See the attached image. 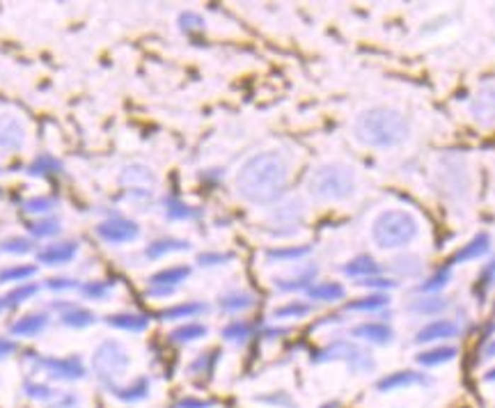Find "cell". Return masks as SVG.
Segmentation results:
<instances>
[{
	"instance_id": "1",
	"label": "cell",
	"mask_w": 495,
	"mask_h": 408,
	"mask_svg": "<svg viewBox=\"0 0 495 408\" xmlns=\"http://www.w3.org/2000/svg\"><path fill=\"white\" fill-rule=\"evenodd\" d=\"M289 183V163L280 152L266 149L250 157L239 168L234 188L250 204H273L285 196Z\"/></svg>"
},
{
	"instance_id": "2",
	"label": "cell",
	"mask_w": 495,
	"mask_h": 408,
	"mask_svg": "<svg viewBox=\"0 0 495 408\" xmlns=\"http://www.w3.org/2000/svg\"><path fill=\"white\" fill-rule=\"evenodd\" d=\"M353 133L367 147L392 149L409 138L411 126L402 110L390 108V106H374L355 118Z\"/></svg>"
},
{
	"instance_id": "3",
	"label": "cell",
	"mask_w": 495,
	"mask_h": 408,
	"mask_svg": "<svg viewBox=\"0 0 495 408\" xmlns=\"http://www.w3.org/2000/svg\"><path fill=\"white\" fill-rule=\"evenodd\" d=\"M420 237V220L406 209H385L372 220V241L378 250H402Z\"/></svg>"
},
{
	"instance_id": "4",
	"label": "cell",
	"mask_w": 495,
	"mask_h": 408,
	"mask_svg": "<svg viewBox=\"0 0 495 408\" xmlns=\"http://www.w3.org/2000/svg\"><path fill=\"white\" fill-rule=\"evenodd\" d=\"M307 193L319 202H344L355 193L353 170L342 163H322L309 174Z\"/></svg>"
},
{
	"instance_id": "5",
	"label": "cell",
	"mask_w": 495,
	"mask_h": 408,
	"mask_svg": "<svg viewBox=\"0 0 495 408\" xmlns=\"http://www.w3.org/2000/svg\"><path fill=\"white\" fill-rule=\"evenodd\" d=\"M90 367L106 392H113L131 369V356L118 339H103L92 351Z\"/></svg>"
},
{
	"instance_id": "6",
	"label": "cell",
	"mask_w": 495,
	"mask_h": 408,
	"mask_svg": "<svg viewBox=\"0 0 495 408\" xmlns=\"http://www.w3.org/2000/svg\"><path fill=\"white\" fill-rule=\"evenodd\" d=\"M330 361H344L353 374H370L376 369L372 356L365 351L363 346H358L355 342H348V339H335L328 346L319 348L312 356V363L322 365Z\"/></svg>"
},
{
	"instance_id": "7",
	"label": "cell",
	"mask_w": 495,
	"mask_h": 408,
	"mask_svg": "<svg viewBox=\"0 0 495 408\" xmlns=\"http://www.w3.org/2000/svg\"><path fill=\"white\" fill-rule=\"evenodd\" d=\"M37 372H44L53 381H81L87 376V365L81 356H44L35 361Z\"/></svg>"
},
{
	"instance_id": "8",
	"label": "cell",
	"mask_w": 495,
	"mask_h": 408,
	"mask_svg": "<svg viewBox=\"0 0 495 408\" xmlns=\"http://www.w3.org/2000/svg\"><path fill=\"white\" fill-rule=\"evenodd\" d=\"M424 385H431V378L424 372H417V369H397V372H390L378 378L376 390L387 395V392L406 390V387H424Z\"/></svg>"
},
{
	"instance_id": "9",
	"label": "cell",
	"mask_w": 495,
	"mask_h": 408,
	"mask_svg": "<svg viewBox=\"0 0 495 408\" xmlns=\"http://www.w3.org/2000/svg\"><path fill=\"white\" fill-rule=\"evenodd\" d=\"M96 234L99 239H103L106 244H131V241L138 239L140 227L138 222H133L124 216H115L103 220L99 227H96Z\"/></svg>"
},
{
	"instance_id": "10",
	"label": "cell",
	"mask_w": 495,
	"mask_h": 408,
	"mask_svg": "<svg viewBox=\"0 0 495 408\" xmlns=\"http://www.w3.org/2000/svg\"><path fill=\"white\" fill-rule=\"evenodd\" d=\"M188 276H190L188 266H170V268L159 271V273H154L149 278V296L165 298L174 294V289H177Z\"/></svg>"
},
{
	"instance_id": "11",
	"label": "cell",
	"mask_w": 495,
	"mask_h": 408,
	"mask_svg": "<svg viewBox=\"0 0 495 408\" xmlns=\"http://www.w3.org/2000/svg\"><path fill=\"white\" fill-rule=\"evenodd\" d=\"M25 142V126L14 115H0V149L18 152Z\"/></svg>"
},
{
	"instance_id": "12",
	"label": "cell",
	"mask_w": 495,
	"mask_h": 408,
	"mask_svg": "<svg viewBox=\"0 0 495 408\" xmlns=\"http://www.w3.org/2000/svg\"><path fill=\"white\" fill-rule=\"evenodd\" d=\"M461 333V328L456 326L450 319H436V322H429L426 326H422L417 330L415 342L417 344H433V342H445V339H454Z\"/></svg>"
},
{
	"instance_id": "13",
	"label": "cell",
	"mask_w": 495,
	"mask_h": 408,
	"mask_svg": "<svg viewBox=\"0 0 495 408\" xmlns=\"http://www.w3.org/2000/svg\"><path fill=\"white\" fill-rule=\"evenodd\" d=\"M110 395L122 404H140L152 395V381L149 376H135L126 383L122 381Z\"/></svg>"
},
{
	"instance_id": "14",
	"label": "cell",
	"mask_w": 495,
	"mask_h": 408,
	"mask_svg": "<svg viewBox=\"0 0 495 408\" xmlns=\"http://www.w3.org/2000/svg\"><path fill=\"white\" fill-rule=\"evenodd\" d=\"M353 339H360V342H367V344H376V346H385L392 342V328L387 324H381V322H365V324H358L353 330H351Z\"/></svg>"
},
{
	"instance_id": "15",
	"label": "cell",
	"mask_w": 495,
	"mask_h": 408,
	"mask_svg": "<svg viewBox=\"0 0 495 408\" xmlns=\"http://www.w3.org/2000/svg\"><path fill=\"white\" fill-rule=\"evenodd\" d=\"M76 252H79V244L64 241V244H53V246L42 248L37 252V259H40V264L44 266H62V264H69L76 257Z\"/></svg>"
},
{
	"instance_id": "16",
	"label": "cell",
	"mask_w": 495,
	"mask_h": 408,
	"mask_svg": "<svg viewBox=\"0 0 495 408\" xmlns=\"http://www.w3.org/2000/svg\"><path fill=\"white\" fill-rule=\"evenodd\" d=\"M472 118L484 126H495V87H487L472 99Z\"/></svg>"
},
{
	"instance_id": "17",
	"label": "cell",
	"mask_w": 495,
	"mask_h": 408,
	"mask_svg": "<svg viewBox=\"0 0 495 408\" xmlns=\"http://www.w3.org/2000/svg\"><path fill=\"white\" fill-rule=\"evenodd\" d=\"M154 172L149 168H144V165H126V168L122 170V183L124 186H131L135 193H149L147 188L154 186Z\"/></svg>"
},
{
	"instance_id": "18",
	"label": "cell",
	"mask_w": 495,
	"mask_h": 408,
	"mask_svg": "<svg viewBox=\"0 0 495 408\" xmlns=\"http://www.w3.org/2000/svg\"><path fill=\"white\" fill-rule=\"evenodd\" d=\"M46 326H48V314L33 312V314L21 317L18 322L9 326V333H12L14 337H35V335H40Z\"/></svg>"
},
{
	"instance_id": "19",
	"label": "cell",
	"mask_w": 495,
	"mask_h": 408,
	"mask_svg": "<svg viewBox=\"0 0 495 408\" xmlns=\"http://www.w3.org/2000/svg\"><path fill=\"white\" fill-rule=\"evenodd\" d=\"M456 346L450 344H440V346H431V348H424L415 356V361L420 367H440V365H448L456 358Z\"/></svg>"
},
{
	"instance_id": "20",
	"label": "cell",
	"mask_w": 495,
	"mask_h": 408,
	"mask_svg": "<svg viewBox=\"0 0 495 408\" xmlns=\"http://www.w3.org/2000/svg\"><path fill=\"white\" fill-rule=\"evenodd\" d=\"M108 326L124 330V333H142V330L149 328V319L144 314H135V312H118V314H110L108 319Z\"/></svg>"
},
{
	"instance_id": "21",
	"label": "cell",
	"mask_w": 495,
	"mask_h": 408,
	"mask_svg": "<svg viewBox=\"0 0 495 408\" xmlns=\"http://www.w3.org/2000/svg\"><path fill=\"white\" fill-rule=\"evenodd\" d=\"M190 244L183 239H174V237H163V239H157L152 241V244L147 246V250H144V257L147 259H161L165 255H172V252H181V250H188Z\"/></svg>"
},
{
	"instance_id": "22",
	"label": "cell",
	"mask_w": 495,
	"mask_h": 408,
	"mask_svg": "<svg viewBox=\"0 0 495 408\" xmlns=\"http://www.w3.org/2000/svg\"><path fill=\"white\" fill-rule=\"evenodd\" d=\"M209 333V328L200 322H186V324H179L177 328L170 330V339L174 344H193L198 339H205Z\"/></svg>"
},
{
	"instance_id": "23",
	"label": "cell",
	"mask_w": 495,
	"mask_h": 408,
	"mask_svg": "<svg viewBox=\"0 0 495 408\" xmlns=\"http://www.w3.org/2000/svg\"><path fill=\"white\" fill-rule=\"evenodd\" d=\"M342 273H344V276H348V278H360V280H367V278L381 276V266H378L372 257L360 255V257H355V259H351V261H346V264L342 266Z\"/></svg>"
},
{
	"instance_id": "24",
	"label": "cell",
	"mask_w": 495,
	"mask_h": 408,
	"mask_svg": "<svg viewBox=\"0 0 495 408\" xmlns=\"http://www.w3.org/2000/svg\"><path fill=\"white\" fill-rule=\"evenodd\" d=\"M220 310L222 312H244V310H250L252 305H255V296L250 294V291H244V289H234V291H227V294L220 296Z\"/></svg>"
},
{
	"instance_id": "25",
	"label": "cell",
	"mask_w": 495,
	"mask_h": 408,
	"mask_svg": "<svg viewBox=\"0 0 495 408\" xmlns=\"http://www.w3.org/2000/svg\"><path fill=\"white\" fill-rule=\"evenodd\" d=\"M491 250V237L489 234H477L472 241H468L459 252L454 255V264H459V261H472V259H479L484 257L487 252Z\"/></svg>"
},
{
	"instance_id": "26",
	"label": "cell",
	"mask_w": 495,
	"mask_h": 408,
	"mask_svg": "<svg viewBox=\"0 0 495 408\" xmlns=\"http://www.w3.org/2000/svg\"><path fill=\"white\" fill-rule=\"evenodd\" d=\"M346 296V289L339 283H317L307 289L309 300H319V303H335Z\"/></svg>"
},
{
	"instance_id": "27",
	"label": "cell",
	"mask_w": 495,
	"mask_h": 408,
	"mask_svg": "<svg viewBox=\"0 0 495 408\" xmlns=\"http://www.w3.org/2000/svg\"><path fill=\"white\" fill-rule=\"evenodd\" d=\"M60 322L67 328L81 330V328H87V326L94 324V314L87 307H81V305H64L62 314H60Z\"/></svg>"
},
{
	"instance_id": "28",
	"label": "cell",
	"mask_w": 495,
	"mask_h": 408,
	"mask_svg": "<svg viewBox=\"0 0 495 408\" xmlns=\"http://www.w3.org/2000/svg\"><path fill=\"white\" fill-rule=\"evenodd\" d=\"M205 312H207L205 303H195V300H190V303H179V305H172L168 310H163L159 317L165 319V322H183V319H193V317H200Z\"/></svg>"
},
{
	"instance_id": "29",
	"label": "cell",
	"mask_w": 495,
	"mask_h": 408,
	"mask_svg": "<svg viewBox=\"0 0 495 408\" xmlns=\"http://www.w3.org/2000/svg\"><path fill=\"white\" fill-rule=\"evenodd\" d=\"M317 276V268H305L303 273L296 276V278H275V287L280 291H298V289H309L312 287V280Z\"/></svg>"
},
{
	"instance_id": "30",
	"label": "cell",
	"mask_w": 495,
	"mask_h": 408,
	"mask_svg": "<svg viewBox=\"0 0 495 408\" xmlns=\"http://www.w3.org/2000/svg\"><path fill=\"white\" fill-rule=\"evenodd\" d=\"M23 392H25L28 400L44 402V404H48L57 395V390L48 381H35V378H33V381H25Z\"/></svg>"
},
{
	"instance_id": "31",
	"label": "cell",
	"mask_w": 495,
	"mask_h": 408,
	"mask_svg": "<svg viewBox=\"0 0 495 408\" xmlns=\"http://www.w3.org/2000/svg\"><path fill=\"white\" fill-rule=\"evenodd\" d=\"M165 213H168L170 220H193L200 216V209L188 207L186 202H181L177 198L165 200Z\"/></svg>"
},
{
	"instance_id": "32",
	"label": "cell",
	"mask_w": 495,
	"mask_h": 408,
	"mask_svg": "<svg viewBox=\"0 0 495 408\" xmlns=\"http://www.w3.org/2000/svg\"><path fill=\"white\" fill-rule=\"evenodd\" d=\"M218 356L220 353L216 351V348L200 353L195 361L188 365V374H193V376H211L213 367H216V363H218Z\"/></svg>"
},
{
	"instance_id": "33",
	"label": "cell",
	"mask_w": 495,
	"mask_h": 408,
	"mask_svg": "<svg viewBox=\"0 0 495 408\" xmlns=\"http://www.w3.org/2000/svg\"><path fill=\"white\" fill-rule=\"evenodd\" d=\"M448 307V300H443V298H436V296H424V298H415L413 303L409 305L411 312L415 314H438L443 312V310Z\"/></svg>"
},
{
	"instance_id": "34",
	"label": "cell",
	"mask_w": 495,
	"mask_h": 408,
	"mask_svg": "<svg viewBox=\"0 0 495 408\" xmlns=\"http://www.w3.org/2000/svg\"><path fill=\"white\" fill-rule=\"evenodd\" d=\"M255 402L268 408H298V404L294 402V397L285 390H275V392H261L255 397Z\"/></svg>"
},
{
	"instance_id": "35",
	"label": "cell",
	"mask_w": 495,
	"mask_h": 408,
	"mask_svg": "<svg viewBox=\"0 0 495 408\" xmlns=\"http://www.w3.org/2000/svg\"><path fill=\"white\" fill-rule=\"evenodd\" d=\"M220 335H222V339H227V342L244 344L252 335V326L248 322H229L225 328H222Z\"/></svg>"
},
{
	"instance_id": "36",
	"label": "cell",
	"mask_w": 495,
	"mask_h": 408,
	"mask_svg": "<svg viewBox=\"0 0 495 408\" xmlns=\"http://www.w3.org/2000/svg\"><path fill=\"white\" fill-rule=\"evenodd\" d=\"M387 303H390V300H387L385 296L372 294V296L358 298V300H353V303H348L346 310H351V312H376V310H383Z\"/></svg>"
},
{
	"instance_id": "37",
	"label": "cell",
	"mask_w": 495,
	"mask_h": 408,
	"mask_svg": "<svg viewBox=\"0 0 495 408\" xmlns=\"http://www.w3.org/2000/svg\"><path fill=\"white\" fill-rule=\"evenodd\" d=\"M309 246H294V248H275V250H268L266 257L271 261H296V259H303L309 255Z\"/></svg>"
},
{
	"instance_id": "38",
	"label": "cell",
	"mask_w": 495,
	"mask_h": 408,
	"mask_svg": "<svg viewBox=\"0 0 495 408\" xmlns=\"http://www.w3.org/2000/svg\"><path fill=\"white\" fill-rule=\"evenodd\" d=\"M37 273V266L21 264V266H9L0 271V283H23V280L33 278Z\"/></svg>"
},
{
	"instance_id": "39",
	"label": "cell",
	"mask_w": 495,
	"mask_h": 408,
	"mask_svg": "<svg viewBox=\"0 0 495 408\" xmlns=\"http://www.w3.org/2000/svg\"><path fill=\"white\" fill-rule=\"evenodd\" d=\"M30 232L37 239H46V237H57L60 234V220L57 218H42L37 222H30Z\"/></svg>"
},
{
	"instance_id": "40",
	"label": "cell",
	"mask_w": 495,
	"mask_h": 408,
	"mask_svg": "<svg viewBox=\"0 0 495 408\" xmlns=\"http://www.w3.org/2000/svg\"><path fill=\"white\" fill-rule=\"evenodd\" d=\"M309 307L303 300H294V303H287L283 307L273 310V317L275 319H300V317H307L309 314Z\"/></svg>"
},
{
	"instance_id": "41",
	"label": "cell",
	"mask_w": 495,
	"mask_h": 408,
	"mask_svg": "<svg viewBox=\"0 0 495 408\" xmlns=\"http://www.w3.org/2000/svg\"><path fill=\"white\" fill-rule=\"evenodd\" d=\"M450 278H452V268L445 266L443 271H438V273H433L429 280H424V285L420 287V294H436V291H440L450 283Z\"/></svg>"
},
{
	"instance_id": "42",
	"label": "cell",
	"mask_w": 495,
	"mask_h": 408,
	"mask_svg": "<svg viewBox=\"0 0 495 408\" xmlns=\"http://www.w3.org/2000/svg\"><path fill=\"white\" fill-rule=\"evenodd\" d=\"M394 271H399V273L406 278H415V276L422 273V261L415 255H406V257H399L394 261Z\"/></svg>"
},
{
	"instance_id": "43",
	"label": "cell",
	"mask_w": 495,
	"mask_h": 408,
	"mask_svg": "<svg viewBox=\"0 0 495 408\" xmlns=\"http://www.w3.org/2000/svg\"><path fill=\"white\" fill-rule=\"evenodd\" d=\"M37 289H40L37 285H16V287L5 296V305H21L23 300L33 298V296L37 294Z\"/></svg>"
},
{
	"instance_id": "44",
	"label": "cell",
	"mask_w": 495,
	"mask_h": 408,
	"mask_svg": "<svg viewBox=\"0 0 495 408\" xmlns=\"http://www.w3.org/2000/svg\"><path fill=\"white\" fill-rule=\"evenodd\" d=\"M57 170H62V163L53 159V157H37L33 163H30V168H28V172L30 174H48V172H57Z\"/></svg>"
},
{
	"instance_id": "45",
	"label": "cell",
	"mask_w": 495,
	"mask_h": 408,
	"mask_svg": "<svg viewBox=\"0 0 495 408\" xmlns=\"http://www.w3.org/2000/svg\"><path fill=\"white\" fill-rule=\"evenodd\" d=\"M0 248H3V252H9V255H28L33 250V241L25 237H12L5 239Z\"/></svg>"
},
{
	"instance_id": "46",
	"label": "cell",
	"mask_w": 495,
	"mask_h": 408,
	"mask_svg": "<svg viewBox=\"0 0 495 408\" xmlns=\"http://www.w3.org/2000/svg\"><path fill=\"white\" fill-rule=\"evenodd\" d=\"M110 289L113 285L110 283H103V280H96V283H87L81 287V294L85 298H90V300H99V298H106L110 294Z\"/></svg>"
},
{
	"instance_id": "47",
	"label": "cell",
	"mask_w": 495,
	"mask_h": 408,
	"mask_svg": "<svg viewBox=\"0 0 495 408\" xmlns=\"http://www.w3.org/2000/svg\"><path fill=\"white\" fill-rule=\"evenodd\" d=\"M46 408H81V397L76 392H67V390L60 392V390H57V395L46 404Z\"/></svg>"
},
{
	"instance_id": "48",
	"label": "cell",
	"mask_w": 495,
	"mask_h": 408,
	"mask_svg": "<svg viewBox=\"0 0 495 408\" xmlns=\"http://www.w3.org/2000/svg\"><path fill=\"white\" fill-rule=\"evenodd\" d=\"M55 207H57V200L53 198H30L23 204V209L28 213H51Z\"/></svg>"
},
{
	"instance_id": "49",
	"label": "cell",
	"mask_w": 495,
	"mask_h": 408,
	"mask_svg": "<svg viewBox=\"0 0 495 408\" xmlns=\"http://www.w3.org/2000/svg\"><path fill=\"white\" fill-rule=\"evenodd\" d=\"M179 28L186 33H198V30H205V18L195 12H183L179 16Z\"/></svg>"
},
{
	"instance_id": "50",
	"label": "cell",
	"mask_w": 495,
	"mask_h": 408,
	"mask_svg": "<svg viewBox=\"0 0 495 408\" xmlns=\"http://www.w3.org/2000/svg\"><path fill=\"white\" fill-rule=\"evenodd\" d=\"M213 406H216L213 400H205V397H198V395H186L174 402L172 408H213Z\"/></svg>"
},
{
	"instance_id": "51",
	"label": "cell",
	"mask_w": 495,
	"mask_h": 408,
	"mask_svg": "<svg viewBox=\"0 0 495 408\" xmlns=\"http://www.w3.org/2000/svg\"><path fill=\"white\" fill-rule=\"evenodd\" d=\"M232 259V255H222V252H202V255L198 257V264L200 266H222V264H227V261Z\"/></svg>"
},
{
	"instance_id": "52",
	"label": "cell",
	"mask_w": 495,
	"mask_h": 408,
	"mask_svg": "<svg viewBox=\"0 0 495 408\" xmlns=\"http://www.w3.org/2000/svg\"><path fill=\"white\" fill-rule=\"evenodd\" d=\"M493 285H495V259L482 271V276L477 278V291H482V294H484V291H489Z\"/></svg>"
},
{
	"instance_id": "53",
	"label": "cell",
	"mask_w": 495,
	"mask_h": 408,
	"mask_svg": "<svg viewBox=\"0 0 495 408\" xmlns=\"http://www.w3.org/2000/svg\"><path fill=\"white\" fill-rule=\"evenodd\" d=\"M360 287H367V289H392L394 287V283L392 280H385V278H378V276H374V278H367V280H360Z\"/></svg>"
},
{
	"instance_id": "54",
	"label": "cell",
	"mask_w": 495,
	"mask_h": 408,
	"mask_svg": "<svg viewBox=\"0 0 495 408\" xmlns=\"http://www.w3.org/2000/svg\"><path fill=\"white\" fill-rule=\"evenodd\" d=\"M48 289H53V291H64V289H74L76 287V280L72 278H51L46 283Z\"/></svg>"
},
{
	"instance_id": "55",
	"label": "cell",
	"mask_w": 495,
	"mask_h": 408,
	"mask_svg": "<svg viewBox=\"0 0 495 408\" xmlns=\"http://www.w3.org/2000/svg\"><path fill=\"white\" fill-rule=\"evenodd\" d=\"M16 353V342H12V339H5L0 337V361H5L7 356Z\"/></svg>"
},
{
	"instance_id": "56",
	"label": "cell",
	"mask_w": 495,
	"mask_h": 408,
	"mask_svg": "<svg viewBox=\"0 0 495 408\" xmlns=\"http://www.w3.org/2000/svg\"><path fill=\"white\" fill-rule=\"evenodd\" d=\"M482 356L487 358V361H489V358H495V339H491V342H489L487 346H484Z\"/></svg>"
},
{
	"instance_id": "57",
	"label": "cell",
	"mask_w": 495,
	"mask_h": 408,
	"mask_svg": "<svg viewBox=\"0 0 495 408\" xmlns=\"http://www.w3.org/2000/svg\"><path fill=\"white\" fill-rule=\"evenodd\" d=\"M484 378H487V381H491V383H495V367H493V369H489V372L484 374Z\"/></svg>"
},
{
	"instance_id": "58",
	"label": "cell",
	"mask_w": 495,
	"mask_h": 408,
	"mask_svg": "<svg viewBox=\"0 0 495 408\" xmlns=\"http://www.w3.org/2000/svg\"><path fill=\"white\" fill-rule=\"evenodd\" d=\"M3 310H5V300H0V312H3Z\"/></svg>"
}]
</instances>
